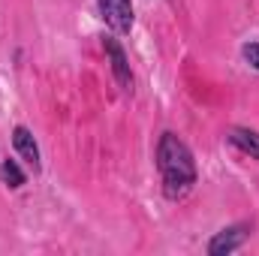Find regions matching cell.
<instances>
[{"mask_svg": "<svg viewBox=\"0 0 259 256\" xmlns=\"http://www.w3.org/2000/svg\"><path fill=\"white\" fill-rule=\"evenodd\" d=\"M229 142H232L235 148H241L244 154H250V157L259 160V133L244 130V127H232L229 130Z\"/></svg>", "mask_w": 259, "mask_h": 256, "instance_id": "cell-6", "label": "cell"}, {"mask_svg": "<svg viewBox=\"0 0 259 256\" xmlns=\"http://www.w3.org/2000/svg\"><path fill=\"white\" fill-rule=\"evenodd\" d=\"M12 145H15V151L33 166V172H39V148H36V142H33V136H30V130L27 127H15L12 130Z\"/></svg>", "mask_w": 259, "mask_h": 256, "instance_id": "cell-5", "label": "cell"}, {"mask_svg": "<svg viewBox=\"0 0 259 256\" xmlns=\"http://www.w3.org/2000/svg\"><path fill=\"white\" fill-rule=\"evenodd\" d=\"M157 169L163 175V187H166L169 199H181L196 181L193 154L175 133H163V139L157 145Z\"/></svg>", "mask_w": 259, "mask_h": 256, "instance_id": "cell-1", "label": "cell"}, {"mask_svg": "<svg viewBox=\"0 0 259 256\" xmlns=\"http://www.w3.org/2000/svg\"><path fill=\"white\" fill-rule=\"evenodd\" d=\"M100 15L115 33L133 30V3L130 0H100Z\"/></svg>", "mask_w": 259, "mask_h": 256, "instance_id": "cell-2", "label": "cell"}, {"mask_svg": "<svg viewBox=\"0 0 259 256\" xmlns=\"http://www.w3.org/2000/svg\"><path fill=\"white\" fill-rule=\"evenodd\" d=\"M244 238H247V229H244V226L223 229V232H217V235L211 238L208 253L211 256H226V253H232V250H238V247L244 244Z\"/></svg>", "mask_w": 259, "mask_h": 256, "instance_id": "cell-4", "label": "cell"}, {"mask_svg": "<svg viewBox=\"0 0 259 256\" xmlns=\"http://www.w3.org/2000/svg\"><path fill=\"white\" fill-rule=\"evenodd\" d=\"M0 178H3L9 187H21V184H24V172L15 166V160H3V166H0Z\"/></svg>", "mask_w": 259, "mask_h": 256, "instance_id": "cell-7", "label": "cell"}, {"mask_svg": "<svg viewBox=\"0 0 259 256\" xmlns=\"http://www.w3.org/2000/svg\"><path fill=\"white\" fill-rule=\"evenodd\" d=\"M106 55H109V61H112V72H115V78H118V84L124 88V91H133V72H130V64H127V55H124V49L109 36L106 39Z\"/></svg>", "mask_w": 259, "mask_h": 256, "instance_id": "cell-3", "label": "cell"}, {"mask_svg": "<svg viewBox=\"0 0 259 256\" xmlns=\"http://www.w3.org/2000/svg\"><path fill=\"white\" fill-rule=\"evenodd\" d=\"M241 52H244V61L253 66V69H259V42H247Z\"/></svg>", "mask_w": 259, "mask_h": 256, "instance_id": "cell-8", "label": "cell"}]
</instances>
